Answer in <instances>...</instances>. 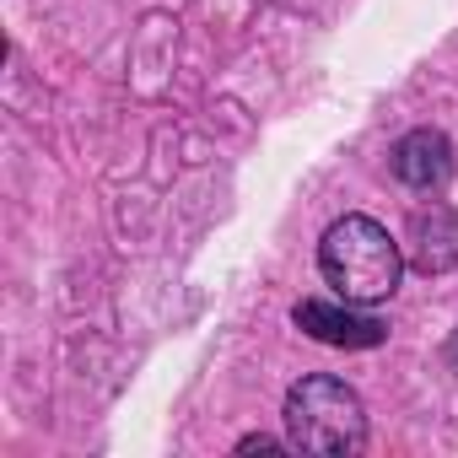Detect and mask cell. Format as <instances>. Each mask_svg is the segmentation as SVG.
Returning <instances> with one entry per match:
<instances>
[{
	"label": "cell",
	"mask_w": 458,
	"mask_h": 458,
	"mask_svg": "<svg viewBox=\"0 0 458 458\" xmlns=\"http://www.w3.org/2000/svg\"><path fill=\"white\" fill-rule=\"evenodd\" d=\"M318 270L345 302H383L399 286L404 254L372 216H340L318 243Z\"/></svg>",
	"instance_id": "cell-1"
},
{
	"label": "cell",
	"mask_w": 458,
	"mask_h": 458,
	"mask_svg": "<svg viewBox=\"0 0 458 458\" xmlns=\"http://www.w3.org/2000/svg\"><path fill=\"white\" fill-rule=\"evenodd\" d=\"M286 437L302 453H356L367 442L361 394L340 377H302L286 394Z\"/></svg>",
	"instance_id": "cell-2"
},
{
	"label": "cell",
	"mask_w": 458,
	"mask_h": 458,
	"mask_svg": "<svg viewBox=\"0 0 458 458\" xmlns=\"http://www.w3.org/2000/svg\"><path fill=\"white\" fill-rule=\"evenodd\" d=\"M404 259L420 276H447L458 265V210L431 199L410 216V233H404Z\"/></svg>",
	"instance_id": "cell-3"
},
{
	"label": "cell",
	"mask_w": 458,
	"mask_h": 458,
	"mask_svg": "<svg viewBox=\"0 0 458 458\" xmlns=\"http://www.w3.org/2000/svg\"><path fill=\"white\" fill-rule=\"evenodd\" d=\"M292 318H297L302 335H313V340H324V345H345V351H367V345H377V340L388 335L377 318L351 313V308H335V302H297Z\"/></svg>",
	"instance_id": "cell-4"
},
{
	"label": "cell",
	"mask_w": 458,
	"mask_h": 458,
	"mask_svg": "<svg viewBox=\"0 0 458 458\" xmlns=\"http://www.w3.org/2000/svg\"><path fill=\"white\" fill-rule=\"evenodd\" d=\"M394 173L399 183L410 189H442L447 173H453V146L442 130H410L399 146H394Z\"/></svg>",
	"instance_id": "cell-5"
}]
</instances>
